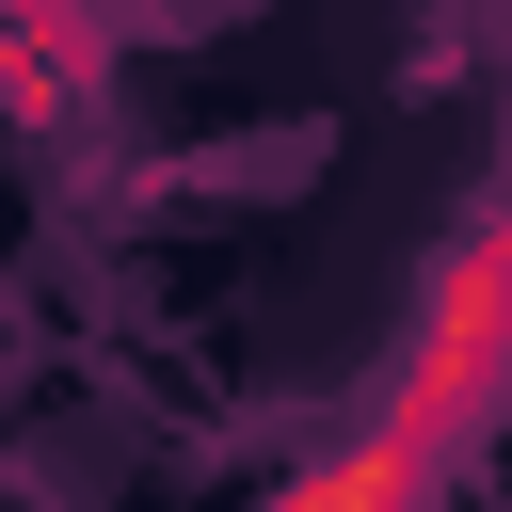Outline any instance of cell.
Wrapping results in <instances>:
<instances>
[{
  "mask_svg": "<svg viewBox=\"0 0 512 512\" xmlns=\"http://www.w3.org/2000/svg\"><path fill=\"white\" fill-rule=\"evenodd\" d=\"M464 432H480L464 400L384 384V416H368V432H336L304 480H272V512H432V480H448V448H464Z\"/></svg>",
  "mask_w": 512,
  "mask_h": 512,
  "instance_id": "cell-1",
  "label": "cell"
}]
</instances>
